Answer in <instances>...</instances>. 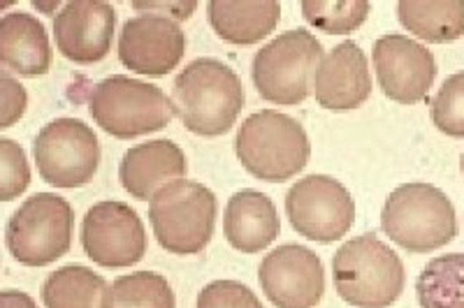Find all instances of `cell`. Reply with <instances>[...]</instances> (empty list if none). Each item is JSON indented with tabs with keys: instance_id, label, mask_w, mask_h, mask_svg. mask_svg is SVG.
<instances>
[{
	"instance_id": "6da1fadb",
	"label": "cell",
	"mask_w": 464,
	"mask_h": 308,
	"mask_svg": "<svg viewBox=\"0 0 464 308\" xmlns=\"http://www.w3.org/2000/svg\"><path fill=\"white\" fill-rule=\"evenodd\" d=\"M172 102L190 132L218 137L237 123L246 93L235 70L217 58H198L174 79Z\"/></svg>"
},
{
	"instance_id": "7a4b0ae2",
	"label": "cell",
	"mask_w": 464,
	"mask_h": 308,
	"mask_svg": "<svg viewBox=\"0 0 464 308\" xmlns=\"http://www.w3.org/2000/svg\"><path fill=\"white\" fill-rule=\"evenodd\" d=\"M333 278L337 294L355 308H388L404 290V265L376 235H362L334 253Z\"/></svg>"
},
{
	"instance_id": "3957f363",
	"label": "cell",
	"mask_w": 464,
	"mask_h": 308,
	"mask_svg": "<svg viewBox=\"0 0 464 308\" xmlns=\"http://www.w3.org/2000/svg\"><path fill=\"white\" fill-rule=\"evenodd\" d=\"M235 151L248 174L260 181L284 183L309 162V137L293 116L263 110L248 116L237 130Z\"/></svg>"
},
{
	"instance_id": "277c9868",
	"label": "cell",
	"mask_w": 464,
	"mask_h": 308,
	"mask_svg": "<svg viewBox=\"0 0 464 308\" xmlns=\"http://www.w3.org/2000/svg\"><path fill=\"white\" fill-rule=\"evenodd\" d=\"M381 227L409 253H432L458 235L453 202L430 183H404L385 199Z\"/></svg>"
},
{
	"instance_id": "5b68a950",
	"label": "cell",
	"mask_w": 464,
	"mask_h": 308,
	"mask_svg": "<svg viewBox=\"0 0 464 308\" xmlns=\"http://www.w3.org/2000/svg\"><path fill=\"white\" fill-rule=\"evenodd\" d=\"M89 111L107 135L116 140H135L163 130L174 119V102L153 84L126 74H111L93 86Z\"/></svg>"
},
{
	"instance_id": "8992f818",
	"label": "cell",
	"mask_w": 464,
	"mask_h": 308,
	"mask_svg": "<svg viewBox=\"0 0 464 308\" xmlns=\"http://www.w3.org/2000/svg\"><path fill=\"white\" fill-rule=\"evenodd\" d=\"M153 235L168 253L198 255L217 225V195L198 181H174L149 204Z\"/></svg>"
},
{
	"instance_id": "52a82bcc",
	"label": "cell",
	"mask_w": 464,
	"mask_h": 308,
	"mask_svg": "<svg viewBox=\"0 0 464 308\" xmlns=\"http://www.w3.org/2000/svg\"><path fill=\"white\" fill-rule=\"evenodd\" d=\"M323 61V44L304 28L275 37L258 49L251 65L256 91L275 105L295 107L309 98L312 77Z\"/></svg>"
},
{
	"instance_id": "ba28073f",
	"label": "cell",
	"mask_w": 464,
	"mask_h": 308,
	"mask_svg": "<svg viewBox=\"0 0 464 308\" xmlns=\"http://www.w3.org/2000/svg\"><path fill=\"white\" fill-rule=\"evenodd\" d=\"M72 230V207L53 193H35L7 220V251L19 265L47 266L70 251Z\"/></svg>"
},
{
	"instance_id": "9c48e42d",
	"label": "cell",
	"mask_w": 464,
	"mask_h": 308,
	"mask_svg": "<svg viewBox=\"0 0 464 308\" xmlns=\"http://www.w3.org/2000/svg\"><path fill=\"white\" fill-rule=\"evenodd\" d=\"M37 172L53 188H80L101 168V141L80 119H56L37 132Z\"/></svg>"
},
{
	"instance_id": "30bf717a",
	"label": "cell",
	"mask_w": 464,
	"mask_h": 308,
	"mask_svg": "<svg viewBox=\"0 0 464 308\" xmlns=\"http://www.w3.org/2000/svg\"><path fill=\"white\" fill-rule=\"evenodd\" d=\"M285 214L297 235L318 244H333L353 227L355 204L342 183L312 174L288 190Z\"/></svg>"
},
{
	"instance_id": "8fae6325",
	"label": "cell",
	"mask_w": 464,
	"mask_h": 308,
	"mask_svg": "<svg viewBox=\"0 0 464 308\" xmlns=\"http://www.w3.org/2000/svg\"><path fill=\"white\" fill-rule=\"evenodd\" d=\"M82 248L89 260L107 269L138 265L147 253L142 218L126 202L93 204L82 220Z\"/></svg>"
},
{
	"instance_id": "7c38bea8",
	"label": "cell",
	"mask_w": 464,
	"mask_h": 308,
	"mask_svg": "<svg viewBox=\"0 0 464 308\" xmlns=\"http://www.w3.org/2000/svg\"><path fill=\"white\" fill-rule=\"evenodd\" d=\"M265 297L276 308H316L325 293L321 257L297 244L267 253L258 269Z\"/></svg>"
},
{
	"instance_id": "4fadbf2b",
	"label": "cell",
	"mask_w": 464,
	"mask_h": 308,
	"mask_svg": "<svg viewBox=\"0 0 464 308\" xmlns=\"http://www.w3.org/2000/svg\"><path fill=\"white\" fill-rule=\"evenodd\" d=\"M379 86L400 105H416L428 98L437 79V61L428 47L406 35H383L374 44Z\"/></svg>"
},
{
	"instance_id": "5bb4252c",
	"label": "cell",
	"mask_w": 464,
	"mask_h": 308,
	"mask_svg": "<svg viewBox=\"0 0 464 308\" xmlns=\"http://www.w3.org/2000/svg\"><path fill=\"white\" fill-rule=\"evenodd\" d=\"M186 35L179 24L163 14L128 19L119 35V61L147 77H165L181 63Z\"/></svg>"
},
{
	"instance_id": "9a60e30c",
	"label": "cell",
	"mask_w": 464,
	"mask_h": 308,
	"mask_svg": "<svg viewBox=\"0 0 464 308\" xmlns=\"http://www.w3.org/2000/svg\"><path fill=\"white\" fill-rule=\"evenodd\" d=\"M114 28V7L101 0H72L53 19L56 49L72 63H98L110 53Z\"/></svg>"
},
{
	"instance_id": "2e32d148",
	"label": "cell",
	"mask_w": 464,
	"mask_h": 308,
	"mask_svg": "<svg viewBox=\"0 0 464 308\" xmlns=\"http://www.w3.org/2000/svg\"><path fill=\"white\" fill-rule=\"evenodd\" d=\"M314 93L323 110H358L372 95V74L362 49L351 40L337 44L314 74Z\"/></svg>"
},
{
	"instance_id": "e0dca14e",
	"label": "cell",
	"mask_w": 464,
	"mask_h": 308,
	"mask_svg": "<svg viewBox=\"0 0 464 308\" xmlns=\"http://www.w3.org/2000/svg\"><path fill=\"white\" fill-rule=\"evenodd\" d=\"M188 172L184 151L169 140H153L128 149L119 165L121 186L130 197L147 202L153 199L165 186L181 181Z\"/></svg>"
},
{
	"instance_id": "ac0fdd59",
	"label": "cell",
	"mask_w": 464,
	"mask_h": 308,
	"mask_svg": "<svg viewBox=\"0 0 464 308\" xmlns=\"http://www.w3.org/2000/svg\"><path fill=\"white\" fill-rule=\"evenodd\" d=\"M281 223L275 202L258 190H239L230 197L223 218V232L232 248L260 253L279 236Z\"/></svg>"
},
{
	"instance_id": "d6986e66",
	"label": "cell",
	"mask_w": 464,
	"mask_h": 308,
	"mask_svg": "<svg viewBox=\"0 0 464 308\" xmlns=\"http://www.w3.org/2000/svg\"><path fill=\"white\" fill-rule=\"evenodd\" d=\"M0 63L19 77H40L52 68L47 31L33 14L7 12L0 22Z\"/></svg>"
},
{
	"instance_id": "ffe728a7",
	"label": "cell",
	"mask_w": 464,
	"mask_h": 308,
	"mask_svg": "<svg viewBox=\"0 0 464 308\" xmlns=\"http://www.w3.org/2000/svg\"><path fill=\"white\" fill-rule=\"evenodd\" d=\"M209 26L221 40L232 44H256L275 31L281 19V5L275 0L230 3L211 0L207 5Z\"/></svg>"
},
{
	"instance_id": "44dd1931",
	"label": "cell",
	"mask_w": 464,
	"mask_h": 308,
	"mask_svg": "<svg viewBox=\"0 0 464 308\" xmlns=\"http://www.w3.org/2000/svg\"><path fill=\"white\" fill-rule=\"evenodd\" d=\"M397 12L401 26L428 43H453L464 35V0H441V3L401 0Z\"/></svg>"
},
{
	"instance_id": "7402d4cb",
	"label": "cell",
	"mask_w": 464,
	"mask_h": 308,
	"mask_svg": "<svg viewBox=\"0 0 464 308\" xmlns=\"http://www.w3.org/2000/svg\"><path fill=\"white\" fill-rule=\"evenodd\" d=\"M105 278L89 266L68 265L47 276L43 302L47 308H102L107 294Z\"/></svg>"
},
{
	"instance_id": "603a6c76",
	"label": "cell",
	"mask_w": 464,
	"mask_h": 308,
	"mask_svg": "<svg viewBox=\"0 0 464 308\" xmlns=\"http://www.w3.org/2000/svg\"><path fill=\"white\" fill-rule=\"evenodd\" d=\"M422 308H464V253L434 257L416 281Z\"/></svg>"
},
{
	"instance_id": "cb8c5ba5",
	"label": "cell",
	"mask_w": 464,
	"mask_h": 308,
	"mask_svg": "<svg viewBox=\"0 0 464 308\" xmlns=\"http://www.w3.org/2000/svg\"><path fill=\"white\" fill-rule=\"evenodd\" d=\"M172 287L168 278L153 272H135L116 278L107 287L102 308H174Z\"/></svg>"
},
{
	"instance_id": "d4e9b609",
	"label": "cell",
	"mask_w": 464,
	"mask_h": 308,
	"mask_svg": "<svg viewBox=\"0 0 464 308\" xmlns=\"http://www.w3.org/2000/svg\"><path fill=\"white\" fill-rule=\"evenodd\" d=\"M302 14L314 28L330 35H346L360 28L370 14L364 0H304Z\"/></svg>"
},
{
	"instance_id": "484cf974",
	"label": "cell",
	"mask_w": 464,
	"mask_h": 308,
	"mask_svg": "<svg viewBox=\"0 0 464 308\" xmlns=\"http://www.w3.org/2000/svg\"><path fill=\"white\" fill-rule=\"evenodd\" d=\"M434 126L449 137H464V72L453 74L443 82L432 100Z\"/></svg>"
},
{
	"instance_id": "4316f807",
	"label": "cell",
	"mask_w": 464,
	"mask_h": 308,
	"mask_svg": "<svg viewBox=\"0 0 464 308\" xmlns=\"http://www.w3.org/2000/svg\"><path fill=\"white\" fill-rule=\"evenodd\" d=\"M31 183L26 151L16 141L0 140V197L3 202L16 199Z\"/></svg>"
},
{
	"instance_id": "83f0119b",
	"label": "cell",
	"mask_w": 464,
	"mask_h": 308,
	"mask_svg": "<svg viewBox=\"0 0 464 308\" xmlns=\"http://www.w3.org/2000/svg\"><path fill=\"white\" fill-rule=\"evenodd\" d=\"M198 308H263V303L244 283L214 281L200 290Z\"/></svg>"
},
{
	"instance_id": "f1b7e54d",
	"label": "cell",
	"mask_w": 464,
	"mask_h": 308,
	"mask_svg": "<svg viewBox=\"0 0 464 308\" xmlns=\"http://www.w3.org/2000/svg\"><path fill=\"white\" fill-rule=\"evenodd\" d=\"M0 86H3V120H0V128H12L26 111L28 95L26 89L19 82H14L10 74L0 77Z\"/></svg>"
},
{
	"instance_id": "f546056e",
	"label": "cell",
	"mask_w": 464,
	"mask_h": 308,
	"mask_svg": "<svg viewBox=\"0 0 464 308\" xmlns=\"http://www.w3.org/2000/svg\"><path fill=\"white\" fill-rule=\"evenodd\" d=\"M135 10H163V16L172 22H181L193 14L196 3H135Z\"/></svg>"
},
{
	"instance_id": "4dcf8cb0",
	"label": "cell",
	"mask_w": 464,
	"mask_h": 308,
	"mask_svg": "<svg viewBox=\"0 0 464 308\" xmlns=\"http://www.w3.org/2000/svg\"><path fill=\"white\" fill-rule=\"evenodd\" d=\"M0 308H37L33 297L19 290H3L0 293Z\"/></svg>"
},
{
	"instance_id": "1f68e13d",
	"label": "cell",
	"mask_w": 464,
	"mask_h": 308,
	"mask_svg": "<svg viewBox=\"0 0 464 308\" xmlns=\"http://www.w3.org/2000/svg\"><path fill=\"white\" fill-rule=\"evenodd\" d=\"M459 169H462V177H464V153H462V162H459Z\"/></svg>"
}]
</instances>
